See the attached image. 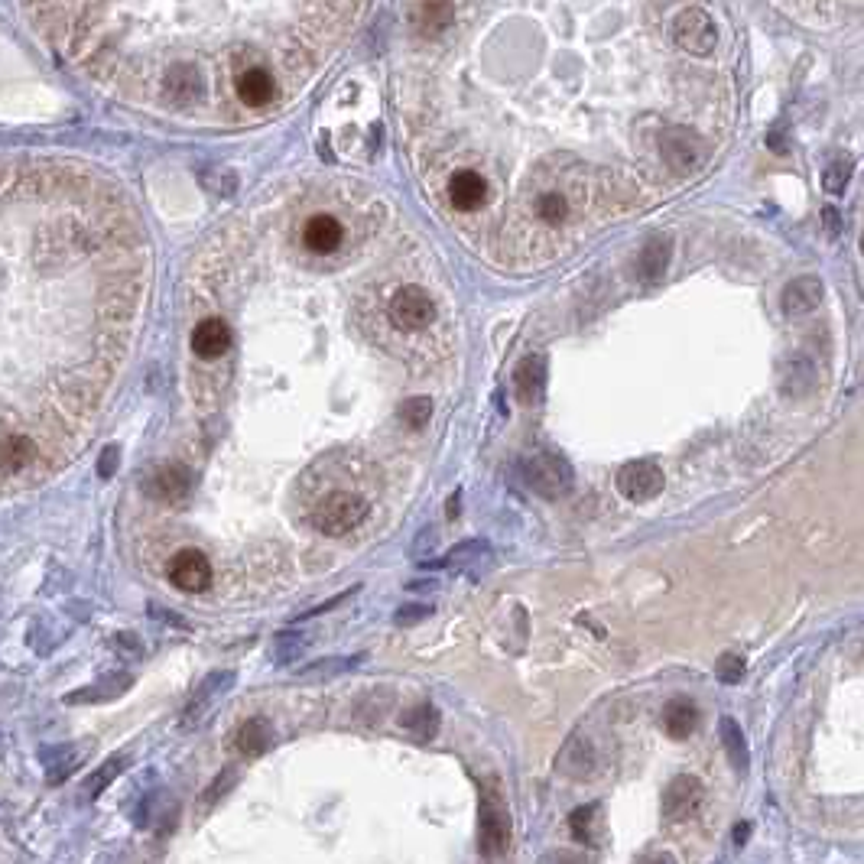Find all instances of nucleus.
<instances>
[{"label": "nucleus", "mask_w": 864, "mask_h": 864, "mask_svg": "<svg viewBox=\"0 0 864 864\" xmlns=\"http://www.w3.org/2000/svg\"><path fill=\"white\" fill-rule=\"evenodd\" d=\"M309 640L303 637V631H293V627H286V631L277 634V640H273V657H277V663H290V660H299L303 657Z\"/></svg>", "instance_id": "obj_28"}, {"label": "nucleus", "mask_w": 864, "mask_h": 864, "mask_svg": "<svg viewBox=\"0 0 864 864\" xmlns=\"http://www.w3.org/2000/svg\"><path fill=\"white\" fill-rule=\"evenodd\" d=\"M387 316L397 329L416 332V329H426V325L436 319V303H432V296L423 286H400V290L390 296Z\"/></svg>", "instance_id": "obj_5"}, {"label": "nucleus", "mask_w": 864, "mask_h": 864, "mask_svg": "<svg viewBox=\"0 0 864 864\" xmlns=\"http://www.w3.org/2000/svg\"><path fill=\"white\" fill-rule=\"evenodd\" d=\"M429 614H432V608H429V605H403V608L394 614V624H400V627H410V624H416V621L429 618Z\"/></svg>", "instance_id": "obj_36"}, {"label": "nucleus", "mask_w": 864, "mask_h": 864, "mask_svg": "<svg viewBox=\"0 0 864 864\" xmlns=\"http://www.w3.org/2000/svg\"><path fill=\"white\" fill-rule=\"evenodd\" d=\"M673 39H676L679 49L689 52V56H709V52L715 49V43H718V33H715L712 17L702 7H686L676 17Z\"/></svg>", "instance_id": "obj_7"}, {"label": "nucleus", "mask_w": 864, "mask_h": 864, "mask_svg": "<svg viewBox=\"0 0 864 864\" xmlns=\"http://www.w3.org/2000/svg\"><path fill=\"white\" fill-rule=\"evenodd\" d=\"M342 238H345V228L338 225V218H332V215L309 218L306 228H303V244L309 247L312 254H332V251H338Z\"/></svg>", "instance_id": "obj_18"}, {"label": "nucleus", "mask_w": 864, "mask_h": 864, "mask_svg": "<svg viewBox=\"0 0 864 864\" xmlns=\"http://www.w3.org/2000/svg\"><path fill=\"white\" fill-rule=\"evenodd\" d=\"M234 88H238V98L244 104H251V108H264V104H270L273 95H277V82H273V75L267 69H260V65L241 69L238 78H234Z\"/></svg>", "instance_id": "obj_14"}, {"label": "nucleus", "mask_w": 864, "mask_h": 864, "mask_svg": "<svg viewBox=\"0 0 864 864\" xmlns=\"http://www.w3.org/2000/svg\"><path fill=\"white\" fill-rule=\"evenodd\" d=\"M848 179H852V160H832L826 169H822V189H826L829 195L845 192Z\"/></svg>", "instance_id": "obj_30"}, {"label": "nucleus", "mask_w": 864, "mask_h": 864, "mask_svg": "<svg viewBox=\"0 0 864 864\" xmlns=\"http://www.w3.org/2000/svg\"><path fill=\"white\" fill-rule=\"evenodd\" d=\"M718 731H722V744L728 751V761L735 764V770H748L751 767V751H748V741H744V731L741 725L735 722V718H722L718 722Z\"/></svg>", "instance_id": "obj_26"}, {"label": "nucleus", "mask_w": 864, "mask_h": 864, "mask_svg": "<svg viewBox=\"0 0 864 864\" xmlns=\"http://www.w3.org/2000/svg\"><path fill=\"white\" fill-rule=\"evenodd\" d=\"M543 861H582V852H579V855H572V852H549V855H543Z\"/></svg>", "instance_id": "obj_41"}, {"label": "nucleus", "mask_w": 864, "mask_h": 864, "mask_svg": "<svg viewBox=\"0 0 864 864\" xmlns=\"http://www.w3.org/2000/svg\"><path fill=\"white\" fill-rule=\"evenodd\" d=\"M358 588H348V592H342V595H335V598H329V601H322V605H316V608H309V611H303V614H296L293 621H309V618H316V614H325V611H332V608H338L342 605V601H348L351 595H355Z\"/></svg>", "instance_id": "obj_37"}, {"label": "nucleus", "mask_w": 864, "mask_h": 864, "mask_svg": "<svg viewBox=\"0 0 864 864\" xmlns=\"http://www.w3.org/2000/svg\"><path fill=\"white\" fill-rule=\"evenodd\" d=\"M660 156L673 173L686 176V173H696V169L705 163L709 147H705V140L699 134H692V130L670 127L660 134Z\"/></svg>", "instance_id": "obj_4"}, {"label": "nucleus", "mask_w": 864, "mask_h": 864, "mask_svg": "<svg viewBox=\"0 0 864 864\" xmlns=\"http://www.w3.org/2000/svg\"><path fill=\"white\" fill-rule=\"evenodd\" d=\"M488 553H491V549H488V543H484V540H465V543L452 546L449 553H445V559L429 562V566H436V569H458L462 562L481 559V556H488Z\"/></svg>", "instance_id": "obj_27"}, {"label": "nucleus", "mask_w": 864, "mask_h": 864, "mask_svg": "<svg viewBox=\"0 0 864 864\" xmlns=\"http://www.w3.org/2000/svg\"><path fill=\"white\" fill-rule=\"evenodd\" d=\"M822 221H826L829 234H842V218H839L835 208H826V212H822Z\"/></svg>", "instance_id": "obj_39"}, {"label": "nucleus", "mask_w": 864, "mask_h": 864, "mask_svg": "<svg viewBox=\"0 0 864 864\" xmlns=\"http://www.w3.org/2000/svg\"><path fill=\"white\" fill-rule=\"evenodd\" d=\"M696 725H699V709L692 699L676 696L663 705V731L673 741H686L692 731H696Z\"/></svg>", "instance_id": "obj_19"}, {"label": "nucleus", "mask_w": 864, "mask_h": 864, "mask_svg": "<svg viewBox=\"0 0 864 864\" xmlns=\"http://www.w3.org/2000/svg\"><path fill=\"white\" fill-rule=\"evenodd\" d=\"M371 504L364 501L358 494H348V491H335L329 497H322L316 504V510L309 514V523L325 536H345L348 530H355L368 517Z\"/></svg>", "instance_id": "obj_3"}, {"label": "nucleus", "mask_w": 864, "mask_h": 864, "mask_svg": "<svg viewBox=\"0 0 864 864\" xmlns=\"http://www.w3.org/2000/svg\"><path fill=\"white\" fill-rule=\"evenodd\" d=\"M231 683H234V673H212L205 679V683L195 689V696L189 699V705H186V715H182V725H195V722H202V718L208 715V709H212V705L225 696V692L231 689Z\"/></svg>", "instance_id": "obj_15"}, {"label": "nucleus", "mask_w": 864, "mask_h": 864, "mask_svg": "<svg viewBox=\"0 0 864 864\" xmlns=\"http://www.w3.org/2000/svg\"><path fill=\"white\" fill-rule=\"evenodd\" d=\"M478 848L484 858H504L510 848V813L497 783L488 780L478 800Z\"/></svg>", "instance_id": "obj_2"}, {"label": "nucleus", "mask_w": 864, "mask_h": 864, "mask_svg": "<svg viewBox=\"0 0 864 864\" xmlns=\"http://www.w3.org/2000/svg\"><path fill=\"white\" fill-rule=\"evenodd\" d=\"M699 806H702V783L692 774L673 777L670 783H666V790H663L666 822H686L699 813Z\"/></svg>", "instance_id": "obj_9"}, {"label": "nucleus", "mask_w": 864, "mask_h": 864, "mask_svg": "<svg viewBox=\"0 0 864 864\" xmlns=\"http://www.w3.org/2000/svg\"><path fill=\"white\" fill-rule=\"evenodd\" d=\"M117 465H121V452H117V445H108V449H104V455H101V462H98V475H101V478H111L114 471H117Z\"/></svg>", "instance_id": "obj_38"}, {"label": "nucleus", "mask_w": 864, "mask_h": 864, "mask_svg": "<svg viewBox=\"0 0 864 864\" xmlns=\"http://www.w3.org/2000/svg\"><path fill=\"white\" fill-rule=\"evenodd\" d=\"M813 387H816V364L809 358H803V355H796L790 361L787 374H783L780 390L787 397H809V394H813Z\"/></svg>", "instance_id": "obj_23"}, {"label": "nucleus", "mask_w": 864, "mask_h": 864, "mask_svg": "<svg viewBox=\"0 0 864 864\" xmlns=\"http://www.w3.org/2000/svg\"><path fill=\"white\" fill-rule=\"evenodd\" d=\"M455 20V7L452 0H420V7L413 13V23L416 30L426 33V36H439L452 26Z\"/></svg>", "instance_id": "obj_22"}, {"label": "nucleus", "mask_w": 864, "mask_h": 864, "mask_svg": "<svg viewBox=\"0 0 864 864\" xmlns=\"http://www.w3.org/2000/svg\"><path fill=\"white\" fill-rule=\"evenodd\" d=\"M670 254H673V244L666 234H657L650 238L644 247H640V257H637V277L644 283H657L666 267H670Z\"/></svg>", "instance_id": "obj_20"}, {"label": "nucleus", "mask_w": 864, "mask_h": 864, "mask_svg": "<svg viewBox=\"0 0 864 864\" xmlns=\"http://www.w3.org/2000/svg\"><path fill=\"white\" fill-rule=\"evenodd\" d=\"M819 303H822V280L819 277H796L783 286V296H780L783 316H790V319L809 316Z\"/></svg>", "instance_id": "obj_10"}, {"label": "nucleus", "mask_w": 864, "mask_h": 864, "mask_svg": "<svg viewBox=\"0 0 864 864\" xmlns=\"http://www.w3.org/2000/svg\"><path fill=\"white\" fill-rule=\"evenodd\" d=\"M520 475L527 481V488L546 497V501L566 497L575 484V471L559 452H527L520 458Z\"/></svg>", "instance_id": "obj_1"}, {"label": "nucleus", "mask_w": 864, "mask_h": 864, "mask_svg": "<svg viewBox=\"0 0 864 864\" xmlns=\"http://www.w3.org/2000/svg\"><path fill=\"white\" fill-rule=\"evenodd\" d=\"M400 725L407 728L416 741H429V738L439 735L442 718H439L436 709H432V705H413V709H407L400 715Z\"/></svg>", "instance_id": "obj_25"}, {"label": "nucleus", "mask_w": 864, "mask_h": 864, "mask_svg": "<svg viewBox=\"0 0 864 864\" xmlns=\"http://www.w3.org/2000/svg\"><path fill=\"white\" fill-rule=\"evenodd\" d=\"M189 488H192V475H189V468H182V465L156 468L147 481V494L156 497V501H166V504L182 501V497L189 494Z\"/></svg>", "instance_id": "obj_13"}, {"label": "nucleus", "mask_w": 864, "mask_h": 864, "mask_svg": "<svg viewBox=\"0 0 864 864\" xmlns=\"http://www.w3.org/2000/svg\"><path fill=\"white\" fill-rule=\"evenodd\" d=\"M569 829H572V835H575V839H579L582 845L601 848V845H605V816H601V806H598V803L579 806V809H575V813L569 816Z\"/></svg>", "instance_id": "obj_21"}, {"label": "nucleus", "mask_w": 864, "mask_h": 864, "mask_svg": "<svg viewBox=\"0 0 864 864\" xmlns=\"http://www.w3.org/2000/svg\"><path fill=\"white\" fill-rule=\"evenodd\" d=\"M449 199L458 212H475V208L488 202V182H484L475 169H462V173H455L449 182Z\"/></svg>", "instance_id": "obj_17"}, {"label": "nucleus", "mask_w": 864, "mask_h": 864, "mask_svg": "<svg viewBox=\"0 0 864 864\" xmlns=\"http://www.w3.org/2000/svg\"><path fill=\"white\" fill-rule=\"evenodd\" d=\"M0 458H4V465H7L10 471H20V468L33 458V445L26 442L23 436H13V439H7V445H4V452H0Z\"/></svg>", "instance_id": "obj_32"}, {"label": "nucleus", "mask_w": 864, "mask_h": 864, "mask_svg": "<svg viewBox=\"0 0 864 864\" xmlns=\"http://www.w3.org/2000/svg\"><path fill=\"white\" fill-rule=\"evenodd\" d=\"M614 481H618V491L624 501L647 504L663 491V468L653 462V458H637V462H627Z\"/></svg>", "instance_id": "obj_6"}, {"label": "nucleus", "mask_w": 864, "mask_h": 864, "mask_svg": "<svg viewBox=\"0 0 864 864\" xmlns=\"http://www.w3.org/2000/svg\"><path fill=\"white\" fill-rule=\"evenodd\" d=\"M536 215H540L546 225H562L569 218V202L562 192H543L536 199Z\"/></svg>", "instance_id": "obj_29"}, {"label": "nucleus", "mask_w": 864, "mask_h": 864, "mask_svg": "<svg viewBox=\"0 0 864 864\" xmlns=\"http://www.w3.org/2000/svg\"><path fill=\"white\" fill-rule=\"evenodd\" d=\"M731 839H735L738 848H741V845H748V839H751V822H738L735 832H731Z\"/></svg>", "instance_id": "obj_40"}, {"label": "nucleus", "mask_w": 864, "mask_h": 864, "mask_svg": "<svg viewBox=\"0 0 864 864\" xmlns=\"http://www.w3.org/2000/svg\"><path fill=\"white\" fill-rule=\"evenodd\" d=\"M715 676H718V683L735 686L744 676V657H738V653H722V657L715 660Z\"/></svg>", "instance_id": "obj_33"}, {"label": "nucleus", "mask_w": 864, "mask_h": 864, "mask_svg": "<svg viewBox=\"0 0 864 864\" xmlns=\"http://www.w3.org/2000/svg\"><path fill=\"white\" fill-rule=\"evenodd\" d=\"M270 725L264 722V718H247V722L238 728V735H234V748H238L244 757H260L267 748H270Z\"/></svg>", "instance_id": "obj_24"}, {"label": "nucleus", "mask_w": 864, "mask_h": 864, "mask_svg": "<svg viewBox=\"0 0 864 864\" xmlns=\"http://www.w3.org/2000/svg\"><path fill=\"white\" fill-rule=\"evenodd\" d=\"M546 358L543 355H527L514 371V390H517V400L527 403V407H536L546 394Z\"/></svg>", "instance_id": "obj_11"}, {"label": "nucleus", "mask_w": 864, "mask_h": 864, "mask_svg": "<svg viewBox=\"0 0 864 864\" xmlns=\"http://www.w3.org/2000/svg\"><path fill=\"white\" fill-rule=\"evenodd\" d=\"M364 657H329V660H322V663H312V666H306L303 673V679H325V676H338V673H345V670H351V666H358Z\"/></svg>", "instance_id": "obj_31"}, {"label": "nucleus", "mask_w": 864, "mask_h": 864, "mask_svg": "<svg viewBox=\"0 0 864 864\" xmlns=\"http://www.w3.org/2000/svg\"><path fill=\"white\" fill-rule=\"evenodd\" d=\"M595 764H598L595 748H592V741H588L585 735H572L566 744H562L559 761H556L559 774H566V777H572V780H585V777H592Z\"/></svg>", "instance_id": "obj_12"}, {"label": "nucleus", "mask_w": 864, "mask_h": 864, "mask_svg": "<svg viewBox=\"0 0 864 864\" xmlns=\"http://www.w3.org/2000/svg\"><path fill=\"white\" fill-rule=\"evenodd\" d=\"M429 413H432L429 397H410V400L400 407V420L407 423V426H413V429H420V426H426Z\"/></svg>", "instance_id": "obj_34"}, {"label": "nucleus", "mask_w": 864, "mask_h": 864, "mask_svg": "<svg viewBox=\"0 0 864 864\" xmlns=\"http://www.w3.org/2000/svg\"><path fill=\"white\" fill-rule=\"evenodd\" d=\"M124 764H127V757H114V761H108V767H101L98 774L88 780V793H91V796H98V793H101L104 787H108V783H111L117 774H121Z\"/></svg>", "instance_id": "obj_35"}, {"label": "nucleus", "mask_w": 864, "mask_h": 864, "mask_svg": "<svg viewBox=\"0 0 864 864\" xmlns=\"http://www.w3.org/2000/svg\"><path fill=\"white\" fill-rule=\"evenodd\" d=\"M169 582H173L179 592H205V588L212 585V562H208L199 549H179V553L169 559Z\"/></svg>", "instance_id": "obj_8"}, {"label": "nucleus", "mask_w": 864, "mask_h": 864, "mask_svg": "<svg viewBox=\"0 0 864 864\" xmlns=\"http://www.w3.org/2000/svg\"><path fill=\"white\" fill-rule=\"evenodd\" d=\"M228 348H231V329H228V322L205 319V322L195 325V332H192V351H195L199 358L215 361V358L225 355Z\"/></svg>", "instance_id": "obj_16"}]
</instances>
